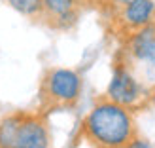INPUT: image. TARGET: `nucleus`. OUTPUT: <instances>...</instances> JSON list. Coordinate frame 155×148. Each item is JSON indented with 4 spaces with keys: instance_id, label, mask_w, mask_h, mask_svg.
<instances>
[{
    "instance_id": "obj_1",
    "label": "nucleus",
    "mask_w": 155,
    "mask_h": 148,
    "mask_svg": "<svg viewBox=\"0 0 155 148\" xmlns=\"http://www.w3.org/2000/svg\"><path fill=\"white\" fill-rule=\"evenodd\" d=\"M83 133L95 148H125L136 137V126L127 106L108 99L91 108Z\"/></svg>"
},
{
    "instance_id": "obj_2",
    "label": "nucleus",
    "mask_w": 155,
    "mask_h": 148,
    "mask_svg": "<svg viewBox=\"0 0 155 148\" xmlns=\"http://www.w3.org/2000/svg\"><path fill=\"white\" fill-rule=\"evenodd\" d=\"M40 95L44 108L74 106L81 95V78L70 68H51L44 76Z\"/></svg>"
},
{
    "instance_id": "obj_3",
    "label": "nucleus",
    "mask_w": 155,
    "mask_h": 148,
    "mask_svg": "<svg viewBox=\"0 0 155 148\" xmlns=\"http://www.w3.org/2000/svg\"><path fill=\"white\" fill-rule=\"evenodd\" d=\"M10 148H49V129L40 114H13Z\"/></svg>"
},
{
    "instance_id": "obj_4",
    "label": "nucleus",
    "mask_w": 155,
    "mask_h": 148,
    "mask_svg": "<svg viewBox=\"0 0 155 148\" xmlns=\"http://www.w3.org/2000/svg\"><path fill=\"white\" fill-rule=\"evenodd\" d=\"M106 95L110 101L127 108L134 106L142 97L140 84H138V80L133 76V72L129 71V67L123 61H115L114 63V74H112Z\"/></svg>"
},
{
    "instance_id": "obj_5",
    "label": "nucleus",
    "mask_w": 155,
    "mask_h": 148,
    "mask_svg": "<svg viewBox=\"0 0 155 148\" xmlns=\"http://www.w3.org/2000/svg\"><path fill=\"white\" fill-rule=\"evenodd\" d=\"M129 53L144 63L155 65V23L150 21L129 38Z\"/></svg>"
},
{
    "instance_id": "obj_6",
    "label": "nucleus",
    "mask_w": 155,
    "mask_h": 148,
    "mask_svg": "<svg viewBox=\"0 0 155 148\" xmlns=\"http://www.w3.org/2000/svg\"><path fill=\"white\" fill-rule=\"evenodd\" d=\"M155 2L153 0H133L121 10V19L127 29H133L134 33L138 29L146 27L153 17Z\"/></svg>"
},
{
    "instance_id": "obj_7",
    "label": "nucleus",
    "mask_w": 155,
    "mask_h": 148,
    "mask_svg": "<svg viewBox=\"0 0 155 148\" xmlns=\"http://www.w3.org/2000/svg\"><path fill=\"white\" fill-rule=\"evenodd\" d=\"M78 4L80 0H44V13L53 19V25L64 29L78 19Z\"/></svg>"
},
{
    "instance_id": "obj_8",
    "label": "nucleus",
    "mask_w": 155,
    "mask_h": 148,
    "mask_svg": "<svg viewBox=\"0 0 155 148\" xmlns=\"http://www.w3.org/2000/svg\"><path fill=\"white\" fill-rule=\"evenodd\" d=\"M8 4L19 13L28 15V17L44 13V0H8Z\"/></svg>"
},
{
    "instance_id": "obj_9",
    "label": "nucleus",
    "mask_w": 155,
    "mask_h": 148,
    "mask_svg": "<svg viewBox=\"0 0 155 148\" xmlns=\"http://www.w3.org/2000/svg\"><path fill=\"white\" fill-rule=\"evenodd\" d=\"M125 148H151V144H150V141H146V139H140V137L136 135V137H134Z\"/></svg>"
},
{
    "instance_id": "obj_10",
    "label": "nucleus",
    "mask_w": 155,
    "mask_h": 148,
    "mask_svg": "<svg viewBox=\"0 0 155 148\" xmlns=\"http://www.w3.org/2000/svg\"><path fill=\"white\" fill-rule=\"evenodd\" d=\"M108 2H110L114 8H119V10H123V8H125L127 4H130L133 0H108Z\"/></svg>"
},
{
    "instance_id": "obj_11",
    "label": "nucleus",
    "mask_w": 155,
    "mask_h": 148,
    "mask_svg": "<svg viewBox=\"0 0 155 148\" xmlns=\"http://www.w3.org/2000/svg\"><path fill=\"white\" fill-rule=\"evenodd\" d=\"M80 2H85V0H80ZM87 2H95V0H87ZM97 2H98V0H97Z\"/></svg>"
}]
</instances>
